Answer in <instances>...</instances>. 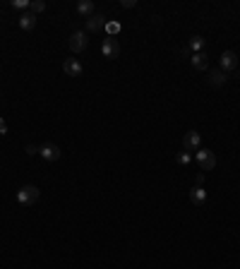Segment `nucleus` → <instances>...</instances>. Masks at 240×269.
<instances>
[{
	"mask_svg": "<svg viewBox=\"0 0 240 269\" xmlns=\"http://www.w3.org/2000/svg\"><path fill=\"white\" fill-rule=\"evenodd\" d=\"M228 82V75L223 70H211V75H209V84L211 87H223Z\"/></svg>",
	"mask_w": 240,
	"mask_h": 269,
	"instance_id": "9b49d317",
	"label": "nucleus"
},
{
	"mask_svg": "<svg viewBox=\"0 0 240 269\" xmlns=\"http://www.w3.org/2000/svg\"><path fill=\"white\" fill-rule=\"evenodd\" d=\"M87 46H89V38H87L84 32H74V34L70 36V51H72V53H82Z\"/></svg>",
	"mask_w": 240,
	"mask_h": 269,
	"instance_id": "20e7f679",
	"label": "nucleus"
},
{
	"mask_svg": "<svg viewBox=\"0 0 240 269\" xmlns=\"http://www.w3.org/2000/svg\"><path fill=\"white\" fill-rule=\"evenodd\" d=\"M106 32H108V36H115L120 32V24H118V22H108V24H106Z\"/></svg>",
	"mask_w": 240,
	"mask_h": 269,
	"instance_id": "f3484780",
	"label": "nucleus"
},
{
	"mask_svg": "<svg viewBox=\"0 0 240 269\" xmlns=\"http://www.w3.org/2000/svg\"><path fill=\"white\" fill-rule=\"evenodd\" d=\"M200 144H202V137H200V132H197V130L185 132V137H183L185 152H197V149H200Z\"/></svg>",
	"mask_w": 240,
	"mask_h": 269,
	"instance_id": "39448f33",
	"label": "nucleus"
},
{
	"mask_svg": "<svg viewBox=\"0 0 240 269\" xmlns=\"http://www.w3.org/2000/svg\"><path fill=\"white\" fill-rule=\"evenodd\" d=\"M0 135H7V125H5V120L0 118Z\"/></svg>",
	"mask_w": 240,
	"mask_h": 269,
	"instance_id": "4be33fe9",
	"label": "nucleus"
},
{
	"mask_svg": "<svg viewBox=\"0 0 240 269\" xmlns=\"http://www.w3.org/2000/svg\"><path fill=\"white\" fill-rule=\"evenodd\" d=\"M38 154L46 159V161H58L60 156H63V152H60V147L58 144H53V142H43L41 147H38Z\"/></svg>",
	"mask_w": 240,
	"mask_h": 269,
	"instance_id": "7ed1b4c3",
	"label": "nucleus"
},
{
	"mask_svg": "<svg viewBox=\"0 0 240 269\" xmlns=\"http://www.w3.org/2000/svg\"><path fill=\"white\" fill-rule=\"evenodd\" d=\"M190 63H192V68L195 70H209V55L206 53H192V58H190Z\"/></svg>",
	"mask_w": 240,
	"mask_h": 269,
	"instance_id": "1a4fd4ad",
	"label": "nucleus"
},
{
	"mask_svg": "<svg viewBox=\"0 0 240 269\" xmlns=\"http://www.w3.org/2000/svg\"><path fill=\"white\" fill-rule=\"evenodd\" d=\"M38 197H41V190H38L36 185H24V188H19L17 190V202L19 204H24V207L36 204Z\"/></svg>",
	"mask_w": 240,
	"mask_h": 269,
	"instance_id": "f257e3e1",
	"label": "nucleus"
},
{
	"mask_svg": "<svg viewBox=\"0 0 240 269\" xmlns=\"http://www.w3.org/2000/svg\"><path fill=\"white\" fill-rule=\"evenodd\" d=\"M175 53H178V55H183V58H192V53H190V48H178Z\"/></svg>",
	"mask_w": 240,
	"mask_h": 269,
	"instance_id": "aec40b11",
	"label": "nucleus"
},
{
	"mask_svg": "<svg viewBox=\"0 0 240 269\" xmlns=\"http://www.w3.org/2000/svg\"><path fill=\"white\" fill-rule=\"evenodd\" d=\"M187 48H190L192 53H204V38L202 36H192V38L187 41Z\"/></svg>",
	"mask_w": 240,
	"mask_h": 269,
	"instance_id": "2eb2a0df",
	"label": "nucleus"
},
{
	"mask_svg": "<svg viewBox=\"0 0 240 269\" xmlns=\"http://www.w3.org/2000/svg\"><path fill=\"white\" fill-rule=\"evenodd\" d=\"M195 161L197 166L202 168V171H211V168H216V154L211 152V149H197V154H195Z\"/></svg>",
	"mask_w": 240,
	"mask_h": 269,
	"instance_id": "f03ea898",
	"label": "nucleus"
},
{
	"mask_svg": "<svg viewBox=\"0 0 240 269\" xmlns=\"http://www.w3.org/2000/svg\"><path fill=\"white\" fill-rule=\"evenodd\" d=\"M101 51H103V55L108 60H113V58H118V53H120V46H118V41L113 36H106L103 43H101Z\"/></svg>",
	"mask_w": 240,
	"mask_h": 269,
	"instance_id": "423d86ee",
	"label": "nucleus"
},
{
	"mask_svg": "<svg viewBox=\"0 0 240 269\" xmlns=\"http://www.w3.org/2000/svg\"><path fill=\"white\" fill-rule=\"evenodd\" d=\"M63 70H65V75H70V77H79L82 75V63L74 60V58H68L63 63Z\"/></svg>",
	"mask_w": 240,
	"mask_h": 269,
	"instance_id": "6e6552de",
	"label": "nucleus"
},
{
	"mask_svg": "<svg viewBox=\"0 0 240 269\" xmlns=\"http://www.w3.org/2000/svg\"><path fill=\"white\" fill-rule=\"evenodd\" d=\"M190 202H192V204H204V202H206V192H204L202 188L195 185V188L190 190Z\"/></svg>",
	"mask_w": 240,
	"mask_h": 269,
	"instance_id": "ddd939ff",
	"label": "nucleus"
},
{
	"mask_svg": "<svg viewBox=\"0 0 240 269\" xmlns=\"http://www.w3.org/2000/svg\"><path fill=\"white\" fill-rule=\"evenodd\" d=\"M192 161V156H190V152H183V154H178V163H183V166H187V163Z\"/></svg>",
	"mask_w": 240,
	"mask_h": 269,
	"instance_id": "a211bd4d",
	"label": "nucleus"
},
{
	"mask_svg": "<svg viewBox=\"0 0 240 269\" xmlns=\"http://www.w3.org/2000/svg\"><path fill=\"white\" fill-rule=\"evenodd\" d=\"M34 27H36V15H34V12H24V15L19 17V29L32 32Z\"/></svg>",
	"mask_w": 240,
	"mask_h": 269,
	"instance_id": "9d476101",
	"label": "nucleus"
},
{
	"mask_svg": "<svg viewBox=\"0 0 240 269\" xmlns=\"http://www.w3.org/2000/svg\"><path fill=\"white\" fill-rule=\"evenodd\" d=\"M106 27V19L101 17V15H92V17L87 19V29L89 32H101Z\"/></svg>",
	"mask_w": 240,
	"mask_h": 269,
	"instance_id": "f8f14e48",
	"label": "nucleus"
},
{
	"mask_svg": "<svg viewBox=\"0 0 240 269\" xmlns=\"http://www.w3.org/2000/svg\"><path fill=\"white\" fill-rule=\"evenodd\" d=\"M27 152H29V154H36V152H38V147H34V144H29V147H27Z\"/></svg>",
	"mask_w": 240,
	"mask_h": 269,
	"instance_id": "5701e85b",
	"label": "nucleus"
},
{
	"mask_svg": "<svg viewBox=\"0 0 240 269\" xmlns=\"http://www.w3.org/2000/svg\"><path fill=\"white\" fill-rule=\"evenodd\" d=\"M120 5H123L125 10H130V7H135V0H120Z\"/></svg>",
	"mask_w": 240,
	"mask_h": 269,
	"instance_id": "412c9836",
	"label": "nucleus"
},
{
	"mask_svg": "<svg viewBox=\"0 0 240 269\" xmlns=\"http://www.w3.org/2000/svg\"><path fill=\"white\" fill-rule=\"evenodd\" d=\"M77 12L84 15V17H92L94 15V2L92 0H79V2H77Z\"/></svg>",
	"mask_w": 240,
	"mask_h": 269,
	"instance_id": "4468645a",
	"label": "nucleus"
},
{
	"mask_svg": "<svg viewBox=\"0 0 240 269\" xmlns=\"http://www.w3.org/2000/svg\"><path fill=\"white\" fill-rule=\"evenodd\" d=\"M238 68V55L233 53V51H223L221 53V70L228 75L231 70H236Z\"/></svg>",
	"mask_w": 240,
	"mask_h": 269,
	"instance_id": "0eeeda50",
	"label": "nucleus"
},
{
	"mask_svg": "<svg viewBox=\"0 0 240 269\" xmlns=\"http://www.w3.org/2000/svg\"><path fill=\"white\" fill-rule=\"evenodd\" d=\"M12 5H15V7H24V10H27V7H29L32 2H29V0H15Z\"/></svg>",
	"mask_w": 240,
	"mask_h": 269,
	"instance_id": "6ab92c4d",
	"label": "nucleus"
},
{
	"mask_svg": "<svg viewBox=\"0 0 240 269\" xmlns=\"http://www.w3.org/2000/svg\"><path fill=\"white\" fill-rule=\"evenodd\" d=\"M29 7H32V12L36 15V12H43V10H46V2H43V0H34Z\"/></svg>",
	"mask_w": 240,
	"mask_h": 269,
	"instance_id": "dca6fc26",
	"label": "nucleus"
}]
</instances>
